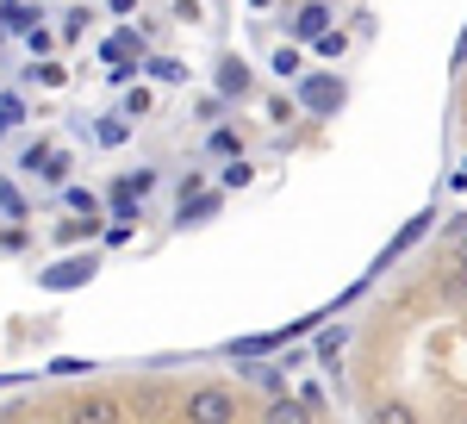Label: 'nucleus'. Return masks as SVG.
I'll return each instance as SVG.
<instances>
[{
    "label": "nucleus",
    "instance_id": "f257e3e1",
    "mask_svg": "<svg viewBox=\"0 0 467 424\" xmlns=\"http://www.w3.org/2000/svg\"><path fill=\"white\" fill-rule=\"evenodd\" d=\"M187 419H200V424H231L237 419V399L224 387H200V393H187Z\"/></svg>",
    "mask_w": 467,
    "mask_h": 424
},
{
    "label": "nucleus",
    "instance_id": "f03ea898",
    "mask_svg": "<svg viewBox=\"0 0 467 424\" xmlns=\"http://www.w3.org/2000/svg\"><path fill=\"white\" fill-rule=\"evenodd\" d=\"M26 169L44 175V181H63V175H69V156H63V150H50V143H32V150H26Z\"/></svg>",
    "mask_w": 467,
    "mask_h": 424
},
{
    "label": "nucleus",
    "instance_id": "7ed1b4c3",
    "mask_svg": "<svg viewBox=\"0 0 467 424\" xmlns=\"http://www.w3.org/2000/svg\"><path fill=\"white\" fill-rule=\"evenodd\" d=\"M88 275H94V256H75V262H57L44 275V287H75V281H88Z\"/></svg>",
    "mask_w": 467,
    "mask_h": 424
},
{
    "label": "nucleus",
    "instance_id": "20e7f679",
    "mask_svg": "<svg viewBox=\"0 0 467 424\" xmlns=\"http://www.w3.org/2000/svg\"><path fill=\"white\" fill-rule=\"evenodd\" d=\"M293 32H299V37H324V32H330V6H318V0H312V6H299Z\"/></svg>",
    "mask_w": 467,
    "mask_h": 424
},
{
    "label": "nucleus",
    "instance_id": "39448f33",
    "mask_svg": "<svg viewBox=\"0 0 467 424\" xmlns=\"http://www.w3.org/2000/svg\"><path fill=\"white\" fill-rule=\"evenodd\" d=\"M138 50H144V37H138V32H119V37L107 44V63H131Z\"/></svg>",
    "mask_w": 467,
    "mask_h": 424
},
{
    "label": "nucleus",
    "instance_id": "423d86ee",
    "mask_svg": "<svg viewBox=\"0 0 467 424\" xmlns=\"http://www.w3.org/2000/svg\"><path fill=\"white\" fill-rule=\"evenodd\" d=\"M218 88H224V94H250V69H244V63H224V69H218Z\"/></svg>",
    "mask_w": 467,
    "mask_h": 424
},
{
    "label": "nucleus",
    "instance_id": "0eeeda50",
    "mask_svg": "<svg viewBox=\"0 0 467 424\" xmlns=\"http://www.w3.org/2000/svg\"><path fill=\"white\" fill-rule=\"evenodd\" d=\"M374 419H387V424H411V419H418V412H411V406H405V399H387V406H380V412H374Z\"/></svg>",
    "mask_w": 467,
    "mask_h": 424
},
{
    "label": "nucleus",
    "instance_id": "6e6552de",
    "mask_svg": "<svg viewBox=\"0 0 467 424\" xmlns=\"http://www.w3.org/2000/svg\"><path fill=\"white\" fill-rule=\"evenodd\" d=\"M6 26H13V32H32V6L13 0V6H6Z\"/></svg>",
    "mask_w": 467,
    "mask_h": 424
},
{
    "label": "nucleus",
    "instance_id": "1a4fd4ad",
    "mask_svg": "<svg viewBox=\"0 0 467 424\" xmlns=\"http://www.w3.org/2000/svg\"><path fill=\"white\" fill-rule=\"evenodd\" d=\"M81 419H100V424H107V419H119V406H112V399H88V406H81Z\"/></svg>",
    "mask_w": 467,
    "mask_h": 424
},
{
    "label": "nucleus",
    "instance_id": "9d476101",
    "mask_svg": "<svg viewBox=\"0 0 467 424\" xmlns=\"http://www.w3.org/2000/svg\"><path fill=\"white\" fill-rule=\"evenodd\" d=\"M69 207H75V212H94V218H100V200H94L88 187H69Z\"/></svg>",
    "mask_w": 467,
    "mask_h": 424
},
{
    "label": "nucleus",
    "instance_id": "9b49d317",
    "mask_svg": "<svg viewBox=\"0 0 467 424\" xmlns=\"http://www.w3.org/2000/svg\"><path fill=\"white\" fill-rule=\"evenodd\" d=\"M150 75H156V81H181L187 69H181V63H169V57H156V63H150Z\"/></svg>",
    "mask_w": 467,
    "mask_h": 424
},
{
    "label": "nucleus",
    "instance_id": "f8f14e48",
    "mask_svg": "<svg viewBox=\"0 0 467 424\" xmlns=\"http://www.w3.org/2000/svg\"><path fill=\"white\" fill-rule=\"evenodd\" d=\"M442 293H449V300H467V269H462V262H455V275L442 281Z\"/></svg>",
    "mask_w": 467,
    "mask_h": 424
},
{
    "label": "nucleus",
    "instance_id": "ddd939ff",
    "mask_svg": "<svg viewBox=\"0 0 467 424\" xmlns=\"http://www.w3.org/2000/svg\"><path fill=\"white\" fill-rule=\"evenodd\" d=\"M19 119H26V106H19V101H0V132H13Z\"/></svg>",
    "mask_w": 467,
    "mask_h": 424
},
{
    "label": "nucleus",
    "instance_id": "4468645a",
    "mask_svg": "<svg viewBox=\"0 0 467 424\" xmlns=\"http://www.w3.org/2000/svg\"><path fill=\"white\" fill-rule=\"evenodd\" d=\"M94 225H100V218H94V212H88V218H69V225H63V238H69V244H75V238H88V231H94Z\"/></svg>",
    "mask_w": 467,
    "mask_h": 424
},
{
    "label": "nucleus",
    "instance_id": "2eb2a0df",
    "mask_svg": "<svg viewBox=\"0 0 467 424\" xmlns=\"http://www.w3.org/2000/svg\"><path fill=\"white\" fill-rule=\"evenodd\" d=\"M125 132H131L125 119H107V125H100V143H125Z\"/></svg>",
    "mask_w": 467,
    "mask_h": 424
},
{
    "label": "nucleus",
    "instance_id": "dca6fc26",
    "mask_svg": "<svg viewBox=\"0 0 467 424\" xmlns=\"http://www.w3.org/2000/svg\"><path fill=\"white\" fill-rule=\"evenodd\" d=\"M244 181H250V163H244V156H237V163H231V169H224V187H244Z\"/></svg>",
    "mask_w": 467,
    "mask_h": 424
},
{
    "label": "nucleus",
    "instance_id": "f3484780",
    "mask_svg": "<svg viewBox=\"0 0 467 424\" xmlns=\"http://www.w3.org/2000/svg\"><path fill=\"white\" fill-rule=\"evenodd\" d=\"M318 57H343V32H324L318 37Z\"/></svg>",
    "mask_w": 467,
    "mask_h": 424
},
{
    "label": "nucleus",
    "instance_id": "a211bd4d",
    "mask_svg": "<svg viewBox=\"0 0 467 424\" xmlns=\"http://www.w3.org/2000/svg\"><path fill=\"white\" fill-rule=\"evenodd\" d=\"M455 262H462V269H467V238H455Z\"/></svg>",
    "mask_w": 467,
    "mask_h": 424
}]
</instances>
